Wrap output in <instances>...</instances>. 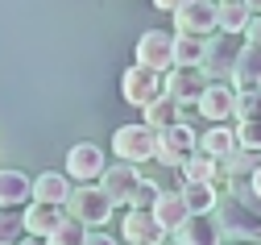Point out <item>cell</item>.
<instances>
[{"label":"cell","mask_w":261,"mask_h":245,"mask_svg":"<svg viewBox=\"0 0 261 245\" xmlns=\"http://www.w3.org/2000/svg\"><path fill=\"white\" fill-rule=\"evenodd\" d=\"M224 229V237H232V241H261V208L245 195H228L216 204V212H212Z\"/></svg>","instance_id":"cell-1"},{"label":"cell","mask_w":261,"mask_h":245,"mask_svg":"<svg viewBox=\"0 0 261 245\" xmlns=\"http://www.w3.org/2000/svg\"><path fill=\"white\" fill-rule=\"evenodd\" d=\"M112 199H108V191L100 187V183H75L71 187V195H67V216H75L79 225H108L112 220Z\"/></svg>","instance_id":"cell-2"},{"label":"cell","mask_w":261,"mask_h":245,"mask_svg":"<svg viewBox=\"0 0 261 245\" xmlns=\"http://www.w3.org/2000/svg\"><path fill=\"white\" fill-rule=\"evenodd\" d=\"M120 96L133 104V108H149L153 100L166 96V75L153 71V66H145V62H133L120 75Z\"/></svg>","instance_id":"cell-3"},{"label":"cell","mask_w":261,"mask_h":245,"mask_svg":"<svg viewBox=\"0 0 261 245\" xmlns=\"http://www.w3.org/2000/svg\"><path fill=\"white\" fill-rule=\"evenodd\" d=\"M112 154L120 158V162H149L153 154H158V129H149L145 121L141 125H120L116 133H112Z\"/></svg>","instance_id":"cell-4"},{"label":"cell","mask_w":261,"mask_h":245,"mask_svg":"<svg viewBox=\"0 0 261 245\" xmlns=\"http://www.w3.org/2000/svg\"><path fill=\"white\" fill-rule=\"evenodd\" d=\"M195 150H199V133H195L191 125H170V129H162L158 133V162L162 166H182Z\"/></svg>","instance_id":"cell-5"},{"label":"cell","mask_w":261,"mask_h":245,"mask_svg":"<svg viewBox=\"0 0 261 245\" xmlns=\"http://www.w3.org/2000/svg\"><path fill=\"white\" fill-rule=\"evenodd\" d=\"M216 5L220 0H182V5L174 9V25L178 33H195V38H207V33L220 29L216 21Z\"/></svg>","instance_id":"cell-6"},{"label":"cell","mask_w":261,"mask_h":245,"mask_svg":"<svg viewBox=\"0 0 261 245\" xmlns=\"http://www.w3.org/2000/svg\"><path fill=\"white\" fill-rule=\"evenodd\" d=\"M232 108H237V87L228 79H207V87L199 92V117L212 125H228Z\"/></svg>","instance_id":"cell-7"},{"label":"cell","mask_w":261,"mask_h":245,"mask_svg":"<svg viewBox=\"0 0 261 245\" xmlns=\"http://www.w3.org/2000/svg\"><path fill=\"white\" fill-rule=\"evenodd\" d=\"M104 170H108V162H104V150L95 142L71 146V154H67V179L71 183H100Z\"/></svg>","instance_id":"cell-8"},{"label":"cell","mask_w":261,"mask_h":245,"mask_svg":"<svg viewBox=\"0 0 261 245\" xmlns=\"http://www.w3.org/2000/svg\"><path fill=\"white\" fill-rule=\"evenodd\" d=\"M120 233L128 245H166V229L153 220L149 208H124V220H120Z\"/></svg>","instance_id":"cell-9"},{"label":"cell","mask_w":261,"mask_h":245,"mask_svg":"<svg viewBox=\"0 0 261 245\" xmlns=\"http://www.w3.org/2000/svg\"><path fill=\"white\" fill-rule=\"evenodd\" d=\"M137 62L153 66V71L166 75L174 66V33H162V29H149L137 38Z\"/></svg>","instance_id":"cell-10"},{"label":"cell","mask_w":261,"mask_h":245,"mask_svg":"<svg viewBox=\"0 0 261 245\" xmlns=\"http://www.w3.org/2000/svg\"><path fill=\"white\" fill-rule=\"evenodd\" d=\"M237 50H241V46L228 42V33H216V38L203 42V62H199V71H203L207 79H228V75H232V62H237Z\"/></svg>","instance_id":"cell-11"},{"label":"cell","mask_w":261,"mask_h":245,"mask_svg":"<svg viewBox=\"0 0 261 245\" xmlns=\"http://www.w3.org/2000/svg\"><path fill=\"white\" fill-rule=\"evenodd\" d=\"M62 220H67V208H62V204H38V199H29L25 212H21L25 233H29V237H42V241H46Z\"/></svg>","instance_id":"cell-12"},{"label":"cell","mask_w":261,"mask_h":245,"mask_svg":"<svg viewBox=\"0 0 261 245\" xmlns=\"http://www.w3.org/2000/svg\"><path fill=\"white\" fill-rule=\"evenodd\" d=\"M137 183H141V170H137L133 162H116V166H108V170L100 174V187L108 191V199H112L116 208H128V195H133Z\"/></svg>","instance_id":"cell-13"},{"label":"cell","mask_w":261,"mask_h":245,"mask_svg":"<svg viewBox=\"0 0 261 245\" xmlns=\"http://www.w3.org/2000/svg\"><path fill=\"white\" fill-rule=\"evenodd\" d=\"M203 87H207V75L199 71V66H170V71H166V96L178 100V104L199 100Z\"/></svg>","instance_id":"cell-14"},{"label":"cell","mask_w":261,"mask_h":245,"mask_svg":"<svg viewBox=\"0 0 261 245\" xmlns=\"http://www.w3.org/2000/svg\"><path fill=\"white\" fill-rule=\"evenodd\" d=\"M170 237H174V245H224V229L216 216H191Z\"/></svg>","instance_id":"cell-15"},{"label":"cell","mask_w":261,"mask_h":245,"mask_svg":"<svg viewBox=\"0 0 261 245\" xmlns=\"http://www.w3.org/2000/svg\"><path fill=\"white\" fill-rule=\"evenodd\" d=\"M228 83H232L237 92H241V87H261V46L245 42V46L237 50V62H232Z\"/></svg>","instance_id":"cell-16"},{"label":"cell","mask_w":261,"mask_h":245,"mask_svg":"<svg viewBox=\"0 0 261 245\" xmlns=\"http://www.w3.org/2000/svg\"><path fill=\"white\" fill-rule=\"evenodd\" d=\"M149 212H153V220L166 229V233H174L178 225H187V220H191V208H187L182 191H162V195H158V204L149 208Z\"/></svg>","instance_id":"cell-17"},{"label":"cell","mask_w":261,"mask_h":245,"mask_svg":"<svg viewBox=\"0 0 261 245\" xmlns=\"http://www.w3.org/2000/svg\"><path fill=\"white\" fill-rule=\"evenodd\" d=\"M29 199H34V183H29L21 170H0V208L17 212V208H25Z\"/></svg>","instance_id":"cell-18"},{"label":"cell","mask_w":261,"mask_h":245,"mask_svg":"<svg viewBox=\"0 0 261 245\" xmlns=\"http://www.w3.org/2000/svg\"><path fill=\"white\" fill-rule=\"evenodd\" d=\"M71 187H75V183L67 179V174L46 170V174H38V179H34V199H38V204H62V208H67Z\"/></svg>","instance_id":"cell-19"},{"label":"cell","mask_w":261,"mask_h":245,"mask_svg":"<svg viewBox=\"0 0 261 245\" xmlns=\"http://www.w3.org/2000/svg\"><path fill=\"white\" fill-rule=\"evenodd\" d=\"M216 21H220V33H245L249 29V21H253V13H249V5L245 0H220L216 5Z\"/></svg>","instance_id":"cell-20"},{"label":"cell","mask_w":261,"mask_h":245,"mask_svg":"<svg viewBox=\"0 0 261 245\" xmlns=\"http://www.w3.org/2000/svg\"><path fill=\"white\" fill-rule=\"evenodd\" d=\"M178 170H182V183H216L220 174H224V170H220V162H216L212 154H203V150H195Z\"/></svg>","instance_id":"cell-21"},{"label":"cell","mask_w":261,"mask_h":245,"mask_svg":"<svg viewBox=\"0 0 261 245\" xmlns=\"http://www.w3.org/2000/svg\"><path fill=\"white\" fill-rule=\"evenodd\" d=\"M199 150L212 154L216 162H224L228 154L237 150V129H228V125H212L207 133H199Z\"/></svg>","instance_id":"cell-22"},{"label":"cell","mask_w":261,"mask_h":245,"mask_svg":"<svg viewBox=\"0 0 261 245\" xmlns=\"http://www.w3.org/2000/svg\"><path fill=\"white\" fill-rule=\"evenodd\" d=\"M182 199L191 208V216H212L220 204V191L216 183H182Z\"/></svg>","instance_id":"cell-23"},{"label":"cell","mask_w":261,"mask_h":245,"mask_svg":"<svg viewBox=\"0 0 261 245\" xmlns=\"http://www.w3.org/2000/svg\"><path fill=\"white\" fill-rule=\"evenodd\" d=\"M141 117H145V125L149 129H170V125H182V113H178V100H170V96H162V100H153L149 108H141Z\"/></svg>","instance_id":"cell-24"},{"label":"cell","mask_w":261,"mask_h":245,"mask_svg":"<svg viewBox=\"0 0 261 245\" xmlns=\"http://www.w3.org/2000/svg\"><path fill=\"white\" fill-rule=\"evenodd\" d=\"M257 166H261V150H245V146H237L232 154L220 162V170L228 174V179H245V174H253Z\"/></svg>","instance_id":"cell-25"},{"label":"cell","mask_w":261,"mask_h":245,"mask_svg":"<svg viewBox=\"0 0 261 245\" xmlns=\"http://www.w3.org/2000/svg\"><path fill=\"white\" fill-rule=\"evenodd\" d=\"M203 42L207 38H195V33H174V66H199Z\"/></svg>","instance_id":"cell-26"},{"label":"cell","mask_w":261,"mask_h":245,"mask_svg":"<svg viewBox=\"0 0 261 245\" xmlns=\"http://www.w3.org/2000/svg\"><path fill=\"white\" fill-rule=\"evenodd\" d=\"M87 233H91L87 225H79L75 216H67V220H62V225L46 237V245H83V241H87Z\"/></svg>","instance_id":"cell-27"},{"label":"cell","mask_w":261,"mask_h":245,"mask_svg":"<svg viewBox=\"0 0 261 245\" xmlns=\"http://www.w3.org/2000/svg\"><path fill=\"white\" fill-rule=\"evenodd\" d=\"M232 117H237V121H261V87H241V92H237Z\"/></svg>","instance_id":"cell-28"},{"label":"cell","mask_w":261,"mask_h":245,"mask_svg":"<svg viewBox=\"0 0 261 245\" xmlns=\"http://www.w3.org/2000/svg\"><path fill=\"white\" fill-rule=\"evenodd\" d=\"M25 237V225L17 212H9V208H0V245H17Z\"/></svg>","instance_id":"cell-29"},{"label":"cell","mask_w":261,"mask_h":245,"mask_svg":"<svg viewBox=\"0 0 261 245\" xmlns=\"http://www.w3.org/2000/svg\"><path fill=\"white\" fill-rule=\"evenodd\" d=\"M158 195H162V187H158L153 179H145V174H141V183L133 187V195H128V208H153V204H158Z\"/></svg>","instance_id":"cell-30"},{"label":"cell","mask_w":261,"mask_h":245,"mask_svg":"<svg viewBox=\"0 0 261 245\" xmlns=\"http://www.w3.org/2000/svg\"><path fill=\"white\" fill-rule=\"evenodd\" d=\"M237 146L261 150V121H237Z\"/></svg>","instance_id":"cell-31"},{"label":"cell","mask_w":261,"mask_h":245,"mask_svg":"<svg viewBox=\"0 0 261 245\" xmlns=\"http://www.w3.org/2000/svg\"><path fill=\"white\" fill-rule=\"evenodd\" d=\"M83 245H116V241H112L108 233H100V229H95V233H87V241H83Z\"/></svg>","instance_id":"cell-32"},{"label":"cell","mask_w":261,"mask_h":245,"mask_svg":"<svg viewBox=\"0 0 261 245\" xmlns=\"http://www.w3.org/2000/svg\"><path fill=\"white\" fill-rule=\"evenodd\" d=\"M245 33H249V42H253V46H261V17H253Z\"/></svg>","instance_id":"cell-33"},{"label":"cell","mask_w":261,"mask_h":245,"mask_svg":"<svg viewBox=\"0 0 261 245\" xmlns=\"http://www.w3.org/2000/svg\"><path fill=\"white\" fill-rule=\"evenodd\" d=\"M249 191H253V199H261V166L249 174Z\"/></svg>","instance_id":"cell-34"},{"label":"cell","mask_w":261,"mask_h":245,"mask_svg":"<svg viewBox=\"0 0 261 245\" xmlns=\"http://www.w3.org/2000/svg\"><path fill=\"white\" fill-rule=\"evenodd\" d=\"M182 5V0H153V9H162V13H174Z\"/></svg>","instance_id":"cell-35"},{"label":"cell","mask_w":261,"mask_h":245,"mask_svg":"<svg viewBox=\"0 0 261 245\" xmlns=\"http://www.w3.org/2000/svg\"><path fill=\"white\" fill-rule=\"evenodd\" d=\"M245 5H249V13H253V17H261V0H245Z\"/></svg>","instance_id":"cell-36"},{"label":"cell","mask_w":261,"mask_h":245,"mask_svg":"<svg viewBox=\"0 0 261 245\" xmlns=\"http://www.w3.org/2000/svg\"><path fill=\"white\" fill-rule=\"evenodd\" d=\"M17 245H46V241H42V237H21Z\"/></svg>","instance_id":"cell-37"}]
</instances>
